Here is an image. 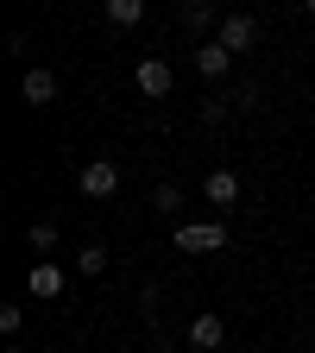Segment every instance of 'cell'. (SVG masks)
<instances>
[{
	"mask_svg": "<svg viewBox=\"0 0 315 353\" xmlns=\"http://www.w3.org/2000/svg\"><path fill=\"white\" fill-rule=\"evenodd\" d=\"M227 246V221H183L176 228V252H221Z\"/></svg>",
	"mask_w": 315,
	"mask_h": 353,
	"instance_id": "1",
	"label": "cell"
},
{
	"mask_svg": "<svg viewBox=\"0 0 315 353\" xmlns=\"http://www.w3.org/2000/svg\"><path fill=\"white\" fill-rule=\"evenodd\" d=\"M76 190H82L88 202L114 196V190H120V164H114V158H88V164H82V176H76Z\"/></svg>",
	"mask_w": 315,
	"mask_h": 353,
	"instance_id": "2",
	"label": "cell"
},
{
	"mask_svg": "<svg viewBox=\"0 0 315 353\" xmlns=\"http://www.w3.org/2000/svg\"><path fill=\"white\" fill-rule=\"evenodd\" d=\"M132 82H139V95H152V101H164L170 88H176V70L164 63V57H139V70H132Z\"/></svg>",
	"mask_w": 315,
	"mask_h": 353,
	"instance_id": "3",
	"label": "cell"
},
{
	"mask_svg": "<svg viewBox=\"0 0 315 353\" xmlns=\"http://www.w3.org/2000/svg\"><path fill=\"white\" fill-rule=\"evenodd\" d=\"M202 196H208L221 214H234V208H240V170H208V176H202Z\"/></svg>",
	"mask_w": 315,
	"mask_h": 353,
	"instance_id": "4",
	"label": "cell"
},
{
	"mask_svg": "<svg viewBox=\"0 0 315 353\" xmlns=\"http://www.w3.org/2000/svg\"><path fill=\"white\" fill-rule=\"evenodd\" d=\"M227 70H234V51H227L221 38H202V44H196V76H202V82H221Z\"/></svg>",
	"mask_w": 315,
	"mask_h": 353,
	"instance_id": "5",
	"label": "cell"
},
{
	"mask_svg": "<svg viewBox=\"0 0 315 353\" xmlns=\"http://www.w3.org/2000/svg\"><path fill=\"white\" fill-rule=\"evenodd\" d=\"M63 284H70V278H63V265H51V259H38L32 272H26V290H32L38 303H51V296H63Z\"/></svg>",
	"mask_w": 315,
	"mask_h": 353,
	"instance_id": "6",
	"label": "cell"
},
{
	"mask_svg": "<svg viewBox=\"0 0 315 353\" xmlns=\"http://www.w3.org/2000/svg\"><path fill=\"white\" fill-rule=\"evenodd\" d=\"M19 95H26L32 108H51V101H57V76L44 70V63H32V70L19 76Z\"/></svg>",
	"mask_w": 315,
	"mask_h": 353,
	"instance_id": "7",
	"label": "cell"
},
{
	"mask_svg": "<svg viewBox=\"0 0 315 353\" xmlns=\"http://www.w3.org/2000/svg\"><path fill=\"white\" fill-rule=\"evenodd\" d=\"M214 38L227 44V51H252V38H258V26H252V13H227L214 26Z\"/></svg>",
	"mask_w": 315,
	"mask_h": 353,
	"instance_id": "8",
	"label": "cell"
},
{
	"mask_svg": "<svg viewBox=\"0 0 315 353\" xmlns=\"http://www.w3.org/2000/svg\"><path fill=\"white\" fill-rule=\"evenodd\" d=\"M221 341H227V322H221V316H196V322H190V347H196V353H214Z\"/></svg>",
	"mask_w": 315,
	"mask_h": 353,
	"instance_id": "9",
	"label": "cell"
},
{
	"mask_svg": "<svg viewBox=\"0 0 315 353\" xmlns=\"http://www.w3.org/2000/svg\"><path fill=\"white\" fill-rule=\"evenodd\" d=\"M145 19V0H108V26H120V32H132Z\"/></svg>",
	"mask_w": 315,
	"mask_h": 353,
	"instance_id": "10",
	"label": "cell"
},
{
	"mask_svg": "<svg viewBox=\"0 0 315 353\" xmlns=\"http://www.w3.org/2000/svg\"><path fill=\"white\" fill-rule=\"evenodd\" d=\"M108 272V246H82L76 252V278H101Z\"/></svg>",
	"mask_w": 315,
	"mask_h": 353,
	"instance_id": "11",
	"label": "cell"
},
{
	"mask_svg": "<svg viewBox=\"0 0 315 353\" xmlns=\"http://www.w3.org/2000/svg\"><path fill=\"white\" fill-rule=\"evenodd\" d=\"M26 240H32V252L44 259V252H57V240H63V234H57V221H32V234H26Z\"/></svg>",
	"mask_w": 315,
	"mask_h": 353,
	"instance_id": "12",
	"label": "cell"
},
{
	"mask_svg": "<svg viewBox=\"0 0 315 353\" xmlns=\"http://www.w3.org/2000/svg\"><path fill=\"white\" fill-rule=\"evenodd\" d=\"M152 208L158 214H176V208H183V190H176V183H158L152 190Z\"/></svg>",
	"mask_w": 315,
	"mask_h": 353,
	"instance_id": "13",
	"label": "cell"
},
{
	"mask_svg": "<svg viewBox=\"0 0 315 353\" xmlns=\"http://www.w3.org/2000/svg\"><path fill=\"white\" fill-rule=\"evenodd\" d=\"M19 322H26V309H19V303L0 309V334H19Z\"/></svg>",
	"mask_w": 315,
	"mask_h": 353,
	"instance_id": "14",
	"label": "cell"
},
{
	"mask_svg": "<svg viewBox=\"0 0 315 353\" xmlns=\"http://www.w3.org/2000/svg\"><path fill=\"white\" fill-rule=\"evenodd\" d=\"M202 7H208V0H183V13H202Z\"/></svg>",
	"mask_w": 315,
	"mask_h": 353,
	"instance_id": "15",
	"label": "cell"
},
{
	"mask_svg": "<svg viewBox=\"0 0 315 353\" xmlns=\"http://www.w3.org/2000/svg\"><path fill=\"white\" fill-rule=\"evenodd\" d=\"M303 13H315V0H303Z\"/></svg>",
	"mask_w": 315,
	"mask_h": 353,
	"instance_id": "16",
	"label": "cell"
},
{
	"mask_svg": "<svg viewBox=\"0 0 315 353\" xmlns=\"http://www.w3.org/2000/svg\"><path fill=\"white\" fill-rule=\"evenodd\" d=\"M7 353H26V347H7Z\"/></svg>",
	"mask_w": 315,
	"mask_h": 353,
	"instance_id": "17",
	"label": "cell"
}]
</instances>
